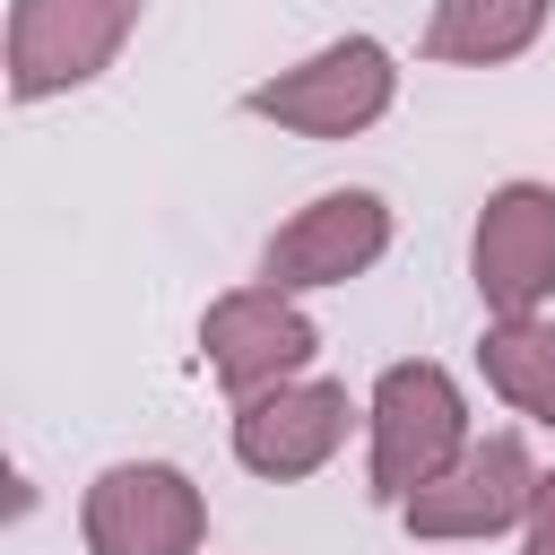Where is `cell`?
Instances as JSON below:
<instances>
[{"instance_id":"1","label":"cell","mask_w":555,"mask_h":555,"mask_svg":"<svg viewBox=\"0 0 555 555\" xmlns=\"http://www.w3.org/2000/svg\"><path fill=\"white\" fill-rule=\"evenodd\" d=\"M468 451V408L442 364H390L373 382V503H408Z\"/></svg>"},{"instance_id":"2","label":"cell","mask_w":555,"mask_h":555,"mask_svg":"<svg viewBox=\"0 0 555 555\" xmlns=\"http://www.w3.org/2000/svg\"><path fill=\"white\" fill-rule=\"evenodd\" d=\"M390 87H399L390 52H382L373 35H347V43L312 52L304 69L260 78V87L243 95V113H260V121H278V130H304V139H356V130H373V121L390 113Z\"/></svg>"},{"instance_id":"3","label":"cell","mask_w":555,"mask_h":555,"mask_svg":"<svg viewBox=\"0 0 555 555\" xmlns=\"http://www.w3.org/2000/svg\"><path fill=\"white\" fill-rule=\"evenodd\" d=\"M78 529H87V555H191L208 538V503L182 468L165 460H121L87 486L78 503Z\"/></svg>"},{"instance_id":"4","label":"cell","mask_w":555,"mask_h":555,"mask_svg":"<svg viewBox=\"0 0 555 555\" xmlns=\"http://www.w3.org/2000/svg\"><path fill=\"white\" fill-rule=\"evenodd\" d=\"M130 26H139V0H17L9 9V95L35 104L61 87H87L121 52Z\"/></svg>"},{"instance_id":"5","label":"cell","mask_w":555,"mask_h":555,"mask_svg":"<svg viewBox=\"0 0 555 555\" xmlns=\"http://www.w3.org/2000/svg\"><path fill=\"white\" fill-rule=\"evenodd\" d=\"M312 347L321 338H312V321L295 312L286 286H234V295H217L199 312V356L234 399H260V390L295 382L312 364Z\"/></svg>"},{"instance_id":"6","label":"cell","mask_w":555,"mask_h":555,"mask_svg":"<svg viewBox=\"0 0 555 555\" xmlns=\"http://www.w3.org/2000/svg\"><path fill=\"white\" fill-rule=\"evenodd\" d=\"M529 503H538L529 442H520V434H486V442H468L442 477H425L399 512H408L416 538H494V529L529 520Z\"/></svg>"},{"instance_id":"7","label":"cell","mask_w":555,"mask_h":555,"mask_svg":"<svg viewBox=\"0 0 555 555\" xmlns=\"http://www.w3.org/2000/svg\"><path fill=\"white\" fill-rule=\"evenodd\" d=\"M390 251V208L373 191H321L312 208H295L269 251H260V286H347Z\"/></svg>"},{"instance_id":"8","label":"cell","mask_w":555,"mask_h":555,"mask_svg":"<svg viewBox=\"0 0 555 555\" xmlns=\"http://www.w3.org/2000/svg\"><path fill=\"white\" fill-rule=\"evenodd\" d=\"M347 382H278L260 399H234V460L251 477H312L347 442Z\"/></svg>"},{"instance_id":"9","label":"cell","mask_w":555,"mask_h":555,"mask_svg":"<svg viewBox=\"0 0 555 555\" xmlns=\"http://www.w3.org/2000/svg\"><path fill=\"white\" fill-rule=\"evenodd\" d=\"M468 260H477V295H486L494 321L538 312L555 295V191L546 182H503L486 199V217H477Z\"/></svg>"},{"instance_id":"10","label":"cell","mask_w":555,"mask_h":555,"mask_svg":"<svg viewBox=\"0 0 555 555\" xmlns=\"http://www.w3.org/2000/svg\"><path fill=\"white\" fill-rule=\"evenodd\" d=\"M546 26V0H434L425 26V61H460V69H494L520 61Z\"/></svg>"},{"instance_id":"11","label":"cell","mask_w":555,"mask_h":555,"mask_svg":"<svg viewBox=\"0 0 555 555\" xmlns=\"http://www.w3.org/2000/svg\"><path fill=\"white\" fill-rule=\"evenodd\" d=\"M477 364H486V382H494L529 425H555V321L503 312V321L477 338Z\"/></svg>"},{"instance_id":"12","label":"cell","mask_w":555,"mask_h":555,"mask_svg":"<svg viewBox=\"0 0 555 555\" xmlns=\"http://www.w3.org/2000/svg\"><path fill=\"white\" fill-rule=\"evenodd\" d=\"M520 555H555V477H538V503H529V538Z\"/></svg>"}]
</instances>
